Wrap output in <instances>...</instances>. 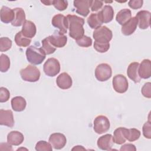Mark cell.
Masks as SVG:
<instances>
[{
    "label": "cell",
    "instance_id": "f546056e",
    "mask_svg": "<svg viewBox=\"0 0 151 151\" xmlns=\"http://www.w3.org/2000/svg\"><path fill=\"white\" fill-rule=\"evenodd\" d=\"M10 67V60L8 55L2 54L0 56V71L2 73L6 72Z\"/></svg>",
    "mask_w": 151,
    "mask_h": 151
},
{
    "label": "cell",
    "instance_id": "74e56055",
    "mask_svg": "<svg viewBox=\"0 0 151 151\" xmlns=\"http://www.w3.org/2000/svg\"><path fill=\"white\" fill-rule=\"evenodd\" d=\"M10 97V93L9 90L4 87H0V102H6Z\"/></svg>",
    "mask_w": 151,
    "mask_h": 151
},
{
    "label": "cell",
    "instance_id": "ba28073f",
    "mask_svg": "<svg viewBox=\"0 0 151 151\" xmlns=\"http://www.w3.org/2000/svg\"><path fill=\"white\" fill-rule=\"evenodd\" d=\"M113 87L118 93H124L128 89L129 84L126 77L122 74H117L114 76L112 81Z\"/></svg>",
    "mask_w": 151,
    "mask_h": 151
},
{
    "label": "cell",
    "instance_id": "44dd1931",
    "mask_svg": "<svg viewBox=\"0 0 151 151\" xmlns=\"http://www.w3.org/2000/svg\"><path fill=\"white\" fill-rule=\"evenodd\" d=\"M139 66V63L138 62H133L129 65L127 69V74L128 77L135 83H139L141 80L138 74Z\"/></svg>",
    "mask_w": 151,
    "mask_h": 151
},
{
    "label": "cell",
    "instance_id": "836d02e7",
    "mask_svg": "<svg viewBox=\"0 0 151 151\" xmlns=\"http://www.w3.org/2000/svg\"><path fill=\"white\" fill-rule=\"evenodd\" d=\"M12 47V41L8 37L0 38V51L4 52L9 50Z\"/></svg>",
    "mask_w": 151,
    "mask_h": 151
},
{
    "label": "cell",
    "instance_id": "d6a6232c",
    "mask_svg": "<svg viewBox=\"0 0 151 151\" xmlns=\"http://www.w3.org/2000/svg\"><path fill=\"white\" fill-rule=\"evenodd\" d=\"M35 149L37 151H52V146L50 143L44 140H40L36 143Z\"/></svg>",
    "mask_w": 151,
    "mask_h": 151
},
{
    "label": "cell",
    "instance_id": "8fae6325",
    "mask_svg": "<svg viewBox=\"0 0 151 151\" xmlns=\"http://www.w3.org/2000/svg\"><path fill=\"white\" fill-rule=\"evenodd\" d=\"M49 142L55 149H61L67 143V139L64 134L60 133L51 134L49 137Z\"/></svg>",
    "mask_w": 151,
    "mask_h": 151
},
{
    "label": "cell",
    "instance_id": "7c38bea8",
    "mask_svg": "<svg viewBox=\"0 0 151 151\" xmlns=\"http://www.w3.org/2000/svg\"><path fill=\"white\" fill-rule=\"evenodd\" d=\"M150 12L146 10H142L137 13L136 17L137 19L139 28L146 29L149 28L150 24Z\"/></svg>",
    "mask_w": 151,
    "mask_h": 151
},
{
    "label": "cell",
    "instance_id": "30bf717a",
    "mask_svg": "<svg viewBox=\"0 0 151 151\" xmlns=\"http://www.w3.org/2000/svg\"><path fill=\"white\" fill-rule=\"evenodd\" d=\"M50 42L55 48L64 47L67 42V37L59 31H55L51 35L47 37Z\"/></svg>",
    "mask_w": 151,
    "mask_h": 151
},
{
    "label": "cell",
    "instance_id": "8992f818",
    "mask_svg": "<svg viewBox=\"0 0 151 151\" xmlns=\"http://www.w3.org/2000/svg\"><path fill=\"white\" fill-rule=\"evenodd\" d=\"M112 75L110 65L106 63L99 64L95 69V77L99 81H106L110 79Z\"/></svg>",
    "mask_w": 151,
    "mask_h": 151
},
{
    "label": "cell",
    "instance_id": "ac0fdd59",
    "mask_svg": "<svg viewBox=\"0 0 151 151\" xmlns=\"http://www.w3.org/2000/svg\"><path fill=\"white\" fill-rule=\"evenodd\" d=\"M137 24L138 21L137 18L136 17L131 18L128 21L122 25L121 29L122 34L126 36L132 35L136 31Z\"/></svg>",
    "mask_w": 151,
    "mask_h": 151
},
{
    "label": "cell",
    "instance_id": "b9f144b4",
    "mask_svg": "<svg viewBox=\"0 0 151 151\" xmlns=\"http://www.w3.org/2000/svg\"><path fill=\"white\" fill-rule=\"evenodd\" d=\"M143 0H130L128 2L129 7L133 9H137L143 6Z\"/></svg>",
    "mask_w": 151,
    "mask_h": 151
},
{
    "label": "cell",
    "instance_id": "ffe728a7",
    "mask_svg": "<svg viewBox=\"0 0 151 151\" xmlns=\"http://www.w3.org/2000/svg\"><path fill=\"white\" fill-rule=\"evenodd\" d=\"M21 31L25 37L31 39L36 34V26L33 22L26 20L22 25V30Z\"/></svg>",
    "mask_w": 151,
    "mask_h": 151
},
{
    "label": "cell",
    "instance_id": "ee69618b",
    "mask_svg": "<svg viewBox=\"0 0 151 151\" xmlns=\"http://www.w3.org/2000/svg\"><path fill=\"white\" fill-rule=\"evenodd\" d=\"M71 150H86V149L84 148L82 146H76Z\"/></svg>",
    "mask_w": 151,
    "mask_h": 151
},
{
    "label": "cell",
    "instance_id": "2e32d148",
    "mask_svg": "<svg viewBox=\"0 0 151 151\" xmlns=\"http://www.w3.org/2000/svg\"><path fill=\"white\" fill-rule=\"evenodd\" d=\"M138 74L140 78L147 79L151 76V63L149 59H144L139 64Z\"/></svg>",
    "mask_w": 151,
    "mask_h": 151
},
{
    "label": "cell",
    "instance_id": "7a4b0ae2",
    "mask_svg": "<svg viewBox=\"0 0 151 151\" xmlns=\"http://www.w3.org/2000/svg\"><path fill=\"white\" fill-rule=\"evenodd\" d=\"M25 54L28 61L34 65L41 64L46 56L42 48H38L34 45H31L27 48Z\"/></svg>",
    "mask_w": 151,
    "mask_h": 151
},
{
    "label": "cell",
    "instance_id": "e575fe53",
    "mask_svg": "<svg viewBox=\"0 0 151 151\" xmlns=\"http://www.w3.org/2000/svg\"><path fill=\"white\" fill-rule=\"evenodd\" d=\"M76 43L80 47H89L92 45V39L86 35H84L83 37H82L81 38L76 40Z\"/></svg>",
    "mask_w": 151,
    "mask_h": 151
},
{
    "label": "cell",
    "instance_id": "8d00e7d4",
    "mask_svg": "<svg viewBox=\"0 0 151 151\" xmlns=\"http://www.w3.org/2000/svg\"><path fill=\"white\" fill-rule=\"evenodd\" d=\"M94 48L99 52L103 53L107 52L110 48V43L103 44V43H99L97 42H94Z\"/></svg>",
    "mask_w": 151,
    "mask_h": 151
},
{
    "label": "cell",
    "instance_id": "5bb4252c",
    "mask_svg": "<svg viewBox=\"0 0 151 151\" xmlns=\"http://www.w3.org/2000/svg\"><path fill=\"white\" fill-rule=\"evenodd\" d=\"M73 3L77 14L83 17H87L88 15L90 13V0H76Z\"/></svg>",
    "mask_w": 151,
    "mask_h": 151
},
{
    "label": "cell",
    "instance_id": "d4e9b609",
    "mask_svg": "<svg viewBox=\"0 0 151 151\" xmlns=\"http://www.w3.org/2000/svg\"><path fill=\"white\" fill-rule=\"evenodd\" d=\"M13 9L15 12V18L11 24L14 27H20L26 21L25 11L21 8H15Z\"/></svg>",
    "mask_w": 151,
    "mask_h": 151
},
{
    "label": "cell",
    "instance_id": "60d3db41",
    "mask_svg": "<svg viewBox=\"0 0 151 151\" xmlns=\"http://www.w3.org/2000/svg\"><path fill=\"white\" fill-rule=\"evenodd\" d=\"M141 93L144 97L148 99L151 98V83L150 82H147L143 85Z\"/></svg>",
    "mask_w": 151,
    "mask_h": 151
},
{
    "label": "cell",
    "instance_id": "52a82bcc",
    "mask_svg": "<svg viewBox=\"0 0 151 151\" xmlns=\"http://www.w3.org/2000/svg\"><path fill=\"white\" fill-rule=\"evenodd\" d=\"M94 130L97 134H103L107 132L110 127L109 119L103 115L97 116L94 120Z\"/></svg>",
    "mask_w": 151,
    "mask_h": 151
},
{
    "label": "cell",
    "instance_id": "4fadbf2b",
    "mask_svg": "<svg viewBox=\"0 0 151 151\" xmlns=\"http://www.w3.org/2000/svg\"><path fill=\"white\" fill-rule=\"evenodd\" d=\"M0 124L12 127L14 125L13 113L11 110H0Z\"/></svg>",
    "mask_w": 151,
    "mask_h": 151
},
{
    "label": "cell",
    "instance_id": "4316f807",
    "mask_svg": "<svg viewBox=\"0 0 151 151\" xmlns=\"http://www.w3.org/2000/svg\"><path fill=\"white\" fill-rule=\"evenodd\" d=\"M132 18L131 11L129 9H123L119 11L116 17V21L121 25L128 21Z\"/></svg>",
    "mask_w": 151,
    "mask_h": 151
},
{
    "label": "cell",
    "instance_id": "3957f363",
    "mask_svg": "<svg viewBox=\"0 0 151 151\" xmlns=\"http://www.w3.org/2000/svg\"><path fill=\"white\" fill-rule=\"evenodd\" d=\"M94 41L99 43H109L113 37L112 31L106 26H101L94 29L93 34Z\"/></svg>",
    "mask_w": 151,
    "mask_h": 151
},
{
    "label": "cell",
    "instance_id": "5b68a950",
    "mask_svg": "<svg viewBox=\"0 0 151 151\" xmlns=\"http://www.w3.org/2000/svg\"><path fill=\"white\" fill-rule=\"evenodd\" d=\"M44 73L49 77H54L60 71V64L55 58H50L45 62L43 65Z\"/></svg>",
    "mask_w": 151,
    "mask_h": 151
},
{
    "label": "cell",
    "instance_id": "83f0119b",
    "mask_svg": "<svg viewBox=\"0 0 151 151\" xmlns=\"http://www.w3.org/2000/svg\"><path fill=\"white\" fill-rule=\"evenodd\" d=\"M87 23L89 27L92 29H96L101 26V22L98 13H92L87 18Z\"/></svg>",
    "mask_w": 151,
    "mask_h": 151
},
{
    "label": "cell",
    "instance_id": "6da1fadb",
    "mask_svg": "<svg viewBox=\"0 0 151 151\" xmlns=\"http://www.w3.org/2000/svg\"><path fill=\"white\" fill-rule=\"evenodd\" d=\"M66 17L68 24L69 36L76 40L83 37L84 35V29L83 28L84 19L77 15L71 14H68Z\"/></svg>",
    "mask_w": 151,
    "mask_h": 151
},
{
    "label": "cell",
    "instance_id": "7402d4cb",
    "mask_svg": "<svg viewBox=\"0 0 151 151\" xmlns=\"http://www.w3.org/2000/svg\"><path fill=\"white\" fill-rule=\"evenodd\" d=\"M127 129L123 127H120L115 129L113 136V143L117 145H122L126 140Z\"/></svg>",
    "mask_w": 151,
    "mask_h": 151
},
{
    "label": "cell",
    "instance_id": "7bdbcfd3",
    "mask_svg": "<svg viewBox=\"0 0 151 151\" xmlns=\"http://www.w3.org/2000/svg\"><path fill=\"white\" fill-rule=\"evenodd\" d=\"M120 151H124V150H130V151H136V148L135 147V146L133 144H130V143H127V144H125L121 146L120 149Z\"/></svg>",
    "mask_w": 151,
    "mask_h": 151
},
{
    "label": "cell",
    "instance_id": "cb8c5ba5",
    "mask_svg": "<svg viewBox=\"0 0 151 151\" xmlns=\"http://www.w3.org/2000/svg\"><path fill=\"white\" fill-rule=\"evenodd\" d=\"M24 135L18 131H11L7 136V142L11 145L19 146L24 142Z\"/></svg>",
    "mask_w": 151,
    "mask_h": 151
},
{
    "label": "cell",
    "instance_id": "d6986e66",
    "mask_svg": "<svg viewBox=\"0 0 151 151\" xmlns=\"http://www.w3.org/2000/svg\"><path fill=\"white\" fill-rule=\"evenodd\" d=\"M97 13L103 23H109L111 22L114 17L113 8L109 5L104 6L102 9Z\"/></svg>",
    "mask_w": 151,
    "mask_h": 151
},
{
    "label": "cell",
    "instance_id": "9a60e30c",
    "mask_svg": "<svg viewBox=\"0 0 151 151\" xmlns=\"http://www.w3.org/2000/svg\"><path fill=\"white\" fill-rule=\"evenodd\" d=\"M113 144V136L111 134H106L100 137L97 142L99 149L103 150H111Z\"/></svg>",
    "mask_w": 151,
    "mask_h": 151
},
{
    "label": "cell",
    "instance_id": "484cf974",
    "mask_svg": "<svg viewBox=\"0 0 151 151\" xmlns=\"http://www.w3.org/2000/svg\"><path fill=\"white\" fill-rule=\"evenodd\" d=\"M11 106L12 109L15 111H22L25 110L27 102L25 99L21 96H16L11 99Z\"/></svg>",
    "mask_w": 151,
    "mask_h": 151
},
{
    "label": "cell",
    "instance_id": "277c9868",
    "mask_svg": "<svg viewBox=\"0 0 151 151\" xmlns=\"http://www.w3.org/2000/svg\"><path fill=\"white\" fill-rule=\"evenodd\" d=\"M40 74L39 69L33 65H28L20 71L21 77L25 81L36 82L39 80Z\"/></svg>",
    "mask_w": 151,
    "mask_h": 151
},
{
    "label": "cell",
    "instance_id": "f6af8a7d",
    "mask_svg": "<svg viewBox=\"0 0 151 151\" xmlns=\"http://www.w3.org/2000/svg\"><path fill=\"white\" fill-rule=\"evenodd\" d=\"M41 2L45 5H51L52 4V1H41Z\"/></svg>",
    "mask_w": 151,
    "mask_h": 151
},
{
    "label": "cell",
    "instance_id": "9c48e42d",
    "mask_svg": "<svg viewBox=\"0 0 151 151\" xmlns=\"http://www.w3.org/2000/svg\"><path fill=\"white\" fill-rule=\"evenodd\" d=\"M52 25L59 29V32L61 34H65L67 32L68 28V20L66 17L64 15L58 14L54 15L51 21Z\"/></svg>",
    "mask_w": 151,
    "mask_h": 151
},
{
    "label": "cell",
    "instance_id": "4dcf8cb0",
    "mask_svg": "<svg viewBox=\"0 0 151 151\" xmlns=\"http://www.w3.org/2000/svg\"><path fill=\"white\" fill-rule=\"evenodd\" d=\"M42 48L45 52L46 55H50L54 53L55 50L56 48H55L49 41L47 37L44 38L42 40Z\"/></svg>",
    "mask_w": 151,
    "mask_h": 151
},
{
    "label": "cell",
    "instance_id": "ab89813d",
    "mask_svg": "<svg viewBox=\"0 0 151 151\" xmlns=\"http://www.w3.org/2000/svg\"><path fill=\"white\" fill-rule=\"evenodd\" d=\"M103 5V2L97 0H90V8L91 11H97L100 9Z\"/></svg>",
    "mask_w": 151,
    "mask_h": 151
},
{
    "label": "cell",
    "instance_id": "e0dca14e",
    "mask_svg": "<svg viewBox=\"0 0 151 151\" xmlns=\"http://www.w3.org/2000/svg\"><path fill=\"white\" fill-rule=\"evenodd\" d=\"M56 83L57 86L63 89L67 90L70 88L73 84V80L70 76L67 73H62L56 79Z\"/></svg>",
    "mask_w": 151,
    "mask_h": 151
},
{
    "label": "cell",
    "instance_id": "d590c367",
    "mask_svg": "<svg viewBox=\"0 0 151 151\" xmlns=\"http://www.w3.org/2000/svg\"><path fill=\"white\" fill-rule=\"evenodd\" d=\"M52 5L57 10L60 11H64L68 6V1L64 0H54L52 1Z\"/></svg>",
    "mask_w": 151,
    "mask_h": 151
},
{
    "label": "cell",
    "instance_id": "f1b7e54d",
    "mask_svg": "<svg viewBox=\"0 0 151 151\" xmlns=\"http://www.w3.org/2000/svg\"><path fill=\"white\" fill-rule=\"evenodd\" d=\"M15 42L16 44L19 47H28L31 42V39L25 37L21 32V31H19L15 35Z\"/></svg>",
    "mask_w": 151,
    "mask_h": 151
},
{
    "label": "cell",
    "instance_id": "603a6c76",
    "mask_svg": "<svg viewBox=\"0 0 151 151\" xmlns=\"http://www.w3.org/2000/svg\"><path fill=\"white\" fill-rule=\"evenodd\" d=\"M1 20L5 24H8L14 21L15 18V12L14 9L6 6H2L0 11Z\"/></svg>",
    "mask_w": 151,
    "mask_h": 151
},
{
    "label": "cell",
    "instance_id": "f35d334b",
    "mask_svg": "<svg viewBox=\"0 0 151 151\" xmlns=\"http://www.w3.org/2000/svg\"><path fill=\"white\" fill-rule=\"evenodd\" d=\"M143 134L145 137L150 139L151 138V123L150 119L145 123L143 126Z\"/></svg>",
    "mask_w": 151,
    "mask_h": 151
},
{
    "label": "cell",
    "instance_id": "1f68e13d",
    "mask_svg": "<svg viewBox=\"0 0 151 151\" xmlns=\"http://www.w3.org/2000/svg\"><path fill=\"white\" fill-rule=\"evenodd\" d=\"M140 136V132L135 128L128 129L126 136V140L129 142H134L139 139Z\"/></svg>",
    "mask_w": 151,
    "mask_h": 151
}]
</instances>
